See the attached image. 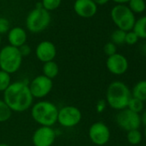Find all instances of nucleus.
<instances>
[{
	"label": "nucleus",
	"mask_w": 146,
	"mask_h": 146,
	"mask_svg": "<svg viewBox=\"0 0 146 146\" xmlns=\"http://www.w3.org/2000/svg\"><path fill=\"white\" fill-rule=\"evenodd\" d=\"M3 100L15 113L26 112L34 104V97L29 88V84L23 81L11 83L4 92Z\"/></svg>",
	"instance_id": "f257e3e1"
},
{
	"label": "nucleus",
	"mask_w": 146,
	"mask_h": 146,
	"mask_svg": "<svg viewBox=\"0 0 146 146\" xmlns=\"http://www.w3.org/2000/svg\"><path fill=\"white\" fill-rule=\"evenodd\" d=\"M58 108L50 101L41 100L31 107V117L40 126L52 127L58 119Z\"/></svg>",
	"instance_id": "f03ea898"
},
{
	"label": "nucleus",
	"mask_w": 146,
	"mask_h": 146,
	"mask_svg": "<svg viewBox=\"0 0 146 146\" xmlns=\"http://www.w3.org/2000/svg\"><path fill=\"white\" fill-rule=\"evenodd\" d=\"M131 93L125 84L120 81L111 83L106 92V102L115 110H122L127 108Z\"/></svg>",
	"instance_id": "7ed1b4c3"
},
{
	"label": "nucleus",
	"mask_w": 146,
	"mask_h": 146,
	"mask_svg": "<svg viewBox=\"0 0 146 146\" xmlns=\"http://www.w3.org/2000/svg\"><path fill=\"white\" fill-rule=\"evenodd\" d=\"M23 58L18 48L7 45L0 50V70L11 75L16 73L22 66Z\"/></svg>",
	"instance_id": "20e7f679"
},
{
	"label": "nucleus",
	"mask_w": 146,
	"mask_h": 146,
	"mask_svg": "<svg viewBox=\"0 0 146 146\" xmlns=\"http://www.w3.org/2000/svg\"><path fill=\"white\" fill-rule=\"evenodd\" d=\"M111 18L119 29L125 32L132 30L135 24V14L125 5H117L111 11Z\"/></svg>",
	"instance_id": "39448f33"
},
{
	"label": "nucleus",
	"mask_w": 146,
	"mask_h": 146,
	"mask_svg": "<svg viewBox=\"0 0 146 146\" xmlns=\"http://www.w3.org/2000/svg\"><path fill=\"white\" fill-rule=\"evenodd\" d=\"M51 23V15L44 8H35L28 15L26 27L29 32L38 34L44 31Z\"/></svg>",
	"instance_id": "423d86ee"
},
{
	"label": "nucleus",
	"mask_w": 146,
	"mask_h": 146,
	"mask_svg": "<svg viewBox=\"0 0 146 146\" xmlns=\"http://www.w3.org/2000/svg\"><path fill=\"white\" fill-rule=\"evenodd\" d=\"M82 117V112L78 108L67 105L58 108L57 123L64 128H72L81 122Z\"/></svg>",
	"instance_id": "0eeeda50"
},
{
	"label": "nucleus",
	"mask_w": 146,
	"mask_h": 146,
	"mask_svg": "<svg viewBox=\"0 0 146 146\" xmlns=\"http://www.w3.org/2000/svg\"><path fill=\"white\" fill-rule=\"evenodd\" d=\"M53 87L52 80L41 75L34 78L29 84V88L34 99H43L47 96Z\"/></svg>",
	"instance_id": "6e6552de"
},
{
	"label": "nucleus",
	"mask_w": 146,
	"mask_h": 146,
	"mask_svg": "<svg viewBox=\"0 0 146 146\" xmlns=\"http://www.w3.org/2000/svg\"><path fill=\"white\" fill-rule=\"evenodd\" d=\"M115 119L118 126L126 131L137 130L141 125V118L139 113H136L128 108L119 110L116 114Z\"/></svg>",
	"instance_id": "1a4fd4ad"
},
{
	"label": "nucleus",
	"mask_w": 146,
	"mask_h": 146,
	"mask_svg": "<svg viewBox=\"0 0 146 146\" xmlns=\"http://www.w3.org/2000/svg\"><path fill=\"white\" fill-rule=\"evenodd\" d=\"M110 136L111 133L108 126L101 121L93 123L89 129V137L90 141L97 146H103L108 143Z\"/></svg>",
	"instance_id": "9d476101"
},
{
	"label": "nucleus",
	"mask_w": 146,
	"mask_h": 146,
	"mask_svg": "<svg viewBox=\"0 0 146 146\" xmlns=\"http://www.w3.org/2000/svg\"><path fill=\"white\" fill-rule=\"evenodd\" d=\"M57 137L55 130L51 126L38 127L32 136L34 146H52Z\"/></svg>",
	"instance_id": "9b49d317"
},
{
	"label": "nucleus",
	"mask_w": 146,
	"mask_h": 146,
	"mask_svg": "<svg viewBox=\"0 0 146 146\" xmlns=\"http://www.w3.org/2000/svg\"><path fill=\"white\" fill-rule=\"evenodd\" d=\"M106 66L108 71L112 74L122 75L128 70V60L124 55L120 53H115L108 57Z\"/></svg>",
	"instance_id": "f8f14e48"
},
{
	"label": "nucleus",
	"mask_w": 146,
	"mask_h": 146,
	"mask_svg": "<svg viewBox=\"0 0 146 146\" xmlns=\"http://www.w3.org/2000/svg\"><path fill=\"white\" fill-rule=\"evenodd\" d=\"M56 55V46L49 40H43L40 42L35 48V56L37 59L43 64L49 61H53Z\"/></svg>",
	"instance_id": "ddd939ff"
},
{
	"label": "nucleus",
	"mask_w": 146,
	"mask_h": 146,
	"mask_svg": "<svg viewBox=\"0 0 146 146\" xmlns=\"http://www.w3.org/2000/svg\"><path fill=\"white\" fill-rule=\"evenodd\" d=\"M73 9L78 16L83 18H90L97 12V5L92 0H76Z\"/></svg>",
	"instance_id": "4468645a"
},
{
	"label": "nucleus",
	"mask_w": 146,
	"mask_h": 146,
	"mask_svg": "<svg viewBox=\"0 0 146 146\" xmlns=\"http://www.w3.org/2000/svg\"><path fill=\"white\" fill-rule=\"evenodd\" d=\"M27 38L26 31L21 27H15L8 32V41L10 45L17 48L26 44Z\"/></svg>",
	"instance_id": "2eb2a0df"
},
{
	"label": "nucleus",
	"mask_w": 146,
	"mask_h": 146,
	"mask_svg": "<svg viewBox=\"0 0 146 146\" xmlns=\"http://www.w3.org/2000/svg\"><path fill=\"white\" fill-rule=\"evenodd\" d=\"M59 73V67L58 64L53 61H49L44 63L42 65V75L46 77L47 78L53 80L56 78Z\"/></svg>",
	"instance_id": "dca6fc26"
},
{
	"label": "nucleus",
	"mask_w": 146,
	"mask_h": 146,
	"mask_svg": "<svg viewBox=\"0 0 146 146\" xmlns=\"http://www.w3.org/2000/svg\"><path fill=\"white\" fill-rule=\"evenodd\" d=\"M131 96L137 98L143 102L146 101V80H142L137 82L132 90H131Z\"/></svg>",
	"instance_id": "f3484780"
},
{
	"label": "nucleus",
	"mask_w": 146,
	"mask_h": 146,
	"mask_svg": "<svg viewBox=\"0 0 146 146\" xmlns=\"http://www.w3.org/2000/svg\"><path fill=\"white\" fill-rule=\"evenodd\" d=\"M132 31L139 39H146V16L140 17L135 22Z\"/></svg>",
	"instance_id": "a211bd4d"
},
{
	"label": "nucleus",
	"mask_w": 146,
	"mask_h": 146,
	"mask_svg": "<svg viewBox=\"0 0 146 146\" xmlns=\"http://www.w3.org/2000/svg\"><path fill=\"white\" fill-rule=\"evenodd\" d=\"M128 4H129L128 8L134 14L142 13L144 11V10L146 8L144 0H130Z\"/></svg>",
	"instance_id": "6ab92c4d"
},
{
	"label": "nucleus",
	"mask_w": 146,
	"mask_h": 146,
	"mask_svg": "<svg viewBox=\"0 0 146 146\" xmlns=\"http://www.w3.org/2000/svg\"><path fill=\"white\" fill-rule=\"evenodd\" d=\"M12 115V111L5 102L4 100L0 99V123L8 121Z\"/></svg>",
	"instance_id": "aec40b11"
},
{
	"label": "nucleus",
	"mask_w": 146,
	"mask_h": 146,
	"mask_svg": "<svg viewBox=\"0 0 146 146\" xmlns=\"http://www.w3.org/2000/svg\"><path fill=\"white\" fill-rule=\"evenodd\" d=\"M11 77L9 73L0 70V92H5L11 84Z\"/></svg>",
	"instance_id": "412c9836"
},
{
	"label": "nucleus",
	"mask_w": 146,
	"mask_h": 146,
	"mask_svg": "<svg viewBox=\"0 0 146 146\" xmlns=\"http://www.w3.org/2000/svg\"><path fill=\"white\" fill-rule=\"evenodd\" d=\"M126 108H128L129 110H131L136 113H140L143 110V102L142 101L131 96L128 102Z\"/></svg>",
	"instance_id": "4be33fe9"
},
{
	"label": "nucleus",
	"mask_w": 146,
	"mask_h": 146,
	"mask_svg": "<svg viewBox=\"0 0 146 146\" xmlns=\"http://www.w3.org/2000/svg\"><path fill=\"white\" fill-rule=\"evenodd\" d=\"M125 34L126 32L121 30V29H116L114 30L111 35V42H113L114 45H122L125 43Z\"/></svg>",
	"instance_id": "5701e85b"
},
{
	"label": "nucleus",
	"mask_w": 146,
	"mask_h": 146,
	"mask_svg": "<svg viewBox=\"0 0 146 146\" xmlns=\"http://www.w3.org/2000/svg\"><path fill=\"white\" fill-rule=\"evenodd\" d=\"M126 138H127V141L131 144L137 145L142 141V134L138 131V129L137 130H131V131H127Z\"/></svg>",
	"instance_id": "b1692460"
},
{
	"label": "nucleus",
	"mask_w": 146,
	"mask_h": 146,
	"mask_svg": "<svg viewBox=\"0 0 146 146\" xmlns=\"http://www.w3.org/2000/svg\"><path fill=\"white\" fill-rule=\"evenodd\" d=\"M60 4H61V0H42L41 1L42 7L47 11H51L58 9Z\"/></svg>",
	"instance_id": "393cba45"
},
{
	"label": "nucleus",
	"mask_w": 146,
	"mask_h": 146,
	"mask_svg": "<svg viewBox=\"0 0 146 146\" xmlns=\"http://www.w3.org/2000/svg\"><path fill=\"white\" fill-rule=\"evenodd\" d=\"M138 36L132 31V30H131V31H128V32H126V34H125V43H126V44H128V45H134V44H136L137 42V40H138Z\"/></svg>",
	"instance_id": "a878e982"
},
{
	"label": "nucleus",
	"mask_w": 146,
	"mask_h": 146,
	"mask_svg": "<svg viewBox=\"0 0 146 146\" xmlns=\"http://www.w3.org/2000/svg\"><path fill=\"white\" fill-rule=\"evenodd\" d=\"M103 51H104V53L109 57L117 53V46L113 42H108L105 44L103 47Z\"/></svg>",
	"instance_id": "bb28decb"
},
{
	"label": "nucleus",
	"mask_w": 146,
	"mask_h": 146,
	"mask_svg": "<svg viewBox=\"0 0 146 146\" xmlns=\"http://www.w3.org/2000/svg\"><path fill=\"white\" fill-rule=\"evenodd\" d=\"M9 31H10V22L5 17H0V35L6 34Z\"/></svg>",
	"instance_id": "cd10ccee"
},
{
	"label": "nucleus",
	"mask_w": 146,
	"mask_h": 146,
	"mask_svg": "<svg viewBox=\"0 0 146 146\" xmlns=\"http://www.w3.org/2000/svg\"><path fill=\"white\" fill-rule=\"evenodd\" d=\"M18 50H19V52H20V53H21L23 58V57H27V56H29L31 53V47L29 45H27V44H24L22 46H20L18 48Z\"/></svg>",
	"instance_id": "c85d7f7f"
},
{
	"label": "nucleus",
	"mask_w": 146,
	"mask_h": 146,
	"mask_svg": "<svg viewBox=\"0 0 146 146\" xmlns=\"http://www.w3.org/2000/svg\"><path fill=\"white\" fill-rule=\"evenodd\" d=\"M106 104H107L106 101H104V100L99 101V102L96 103V111H97L98 113L103 112V110H104L105 108H106Z\"/></svg>",
	"instance_id": "c756f323"
},
{
	"label": "nucleus",
	"mask_w": 146,
	"mask_h": 146,
	"mask_svg": "<svg viewBox=\"0 0 146 146\" xmlns=\"http://www.w3.org/2000/svg\"><path fill=\"white\" fill-rule=\"evenodd\" d=\"M92 1L96 5H106L109 0H92Z\"/></svg>",
	"instance_id": "7c9ffc66"
},
{
	"label": "nucleus",
	"mask_w": 146,
	"mask_h": 146,
	"mask_svg": "<svg viewBox=\"0 0 146 146\" xmlns=\"http://www.w3.org/2000/svg\"><path fill=\"white\" fill-rule=\"evenodd\" d=\"M140 118H141V123H143V125L146 126V109L143 112L142 115H140Z\"/></svg>",
	"instance_id": "2f4dec72"
},
{
	"label": "nucleus",
	"mask_w": 146,
	"mask_h": 146,
	"mask_svg": "<svg viewBox=\"0 0 146 146\" xmlns=\"http://www.w3.org/2000/svg\"><path fill=\"white\" fill-rule=\"evenodd\" d=\"M113 1L117 3V4H119V5H123V4L128 3L130 0H113Z\"/></svg>",
	"instance_id": "473e14b6"
},
{
	"label": "nucleus",
	"mask_w": 146,
	"mask_h": 146,
	"mask_svg": "<svg viewBox=\"0 0 146 146\" xmlns=\"http://www.w3.org/2000/svg\"><path fill=\"white\" fill-rule=\"evenodd\" d=\"M0 146H11V145L6 143H0Z\"/></svg>",
	"instance_id": "72a5a7b5"
},
{
	"label": "nucleus",
	"mask_w": 146,
	"mask_h": 146,
	"mask_svg": "<svg viewBox=\"0 0 146 146\" xmlns=\"http://www.w3.org/2000/svg\"><path fill=\"white\" fill-rule=\"evenodd\" d=\"M144 137L146 138V126H145V129H144Z\"/></svg>",
	"instance_id": "f704fd0d"
},
{
	"label": "nucleus",
	"mask_w": 146,
	"mask_h": 146,
	"mask_svg": "<svg viewBox=\"0 0 146 146\" xmlns=\"http://www.w3.org/2000/svg\"><path fill=\"white\" fill-rule=\"evenodd\" d=\"M1 42H2V38H1V35H0V46H1Z\"/></svg>",
	"instance_id": "c9c22d12"
},
{
	"label": "nucleus",
	"mask_w": 146,
	"mask_h": 146,
	"mask_svg": "<svg viewBox=\"0 0 146 146\" xmlns=\"http://www.w3.org/2000/svg\"><path fill=\"white\" fill-rule=\"evenodd\" d=\"M144 1H145V0H144Z\"/></svg>",
	"instance_id": "e433bc0d"
}]
</instances>
